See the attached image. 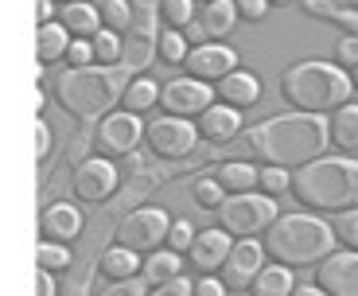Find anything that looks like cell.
<instances>
[{"instance_id":"1","label":"cell","mask_w":358,"mask_h":296,"mask_svg":"<svg viewBox=\"0 0 358 296\" xmlns=\"http://www.w3.org/2000/svg\"><path fill=\"white\" fill-rule=\"evenodd\" d=\"M238 148L257 160L273 164V168H285L296 171L304 164L320 160L327 153V117L323 113H280V117H268L261 125H253L250 133H238L234 136Z\"/></svg>"},{"instance_id":"2","label":"cell","mask_w":358,"mask_h":296,"mask_svg":"<svg viewBox=\"0 0 358 296\" xmlns=\"http://www.w3.org/2000/svg\"><path fill=\"white\" fill-rule=\"evenodd\" d=\"M288 195L312 215H343L358 206V160L350 156H320L292 171Z\"/></svg>"},{"instance_id":"3","label":"cell","mask_w":358,"mask_h":296,"mask_svg":"<svg viewBox=\"0 0 358 296\" xmlns=\"http://www.w3.org/2000/svg\"><path fill=\"white\" fill-rule=\"evenodd\" d=\"M335 230L320 215H277L261 238V250L285 269H312L335 253Z\"/></svg>"},{"instance_id":"4","label":"cell","mask_w":358,"mask_h":296,"mask_svg":"<svg viewBox=\"0 0 358 296\" xmlns=\"http://www.w3.org/2000/svg\"><path fill=\"white\" fill-rule=\"evenodd\" d=\"M280 94L296 113H335L339 106H347L355 86L350 74L335 63H320V59H304L292 63L280 74Z\"/></svg>"},{"instance_id":"5","label":"cell","mask_w":358,"mask_h":296,"mask_svg":"<svg viewBox=\"0 0 358 296\" xmlns=\"http://www.w3.org/2000/svg\"><path fill=\"white\" fill-rule=\"evenodd\" d=\"M129 86L125 66H78V71H63V78L55 82V101L71 113L74 121H94V117L113 113Z\"/></svg>"},{"instance_id":"6","label":"cell","mask_w":358,"mask_h":296,"mask_svg":"<svg viewBox=\"0 0 358 296\" xmlns=\"http://www.w3.org/2000/svg\"><path fill=\"white\" fill-rule=\"evenodd\" d=\"M215 215L230 238H257L273 226V218L280 211H277V199L265 195V191H242V195H226L215 206Z\"/></svg>"},{"instance_id":"7","label":"cell","mask_w":358,"mask_h":296,"mask_svg":"<svg viewBox=\"0 0 358 296\" xmlns=\"http://www.w3.org/2000/svg\"><path fill=\"white\" fill-rule=\"evenodd\" d=\"M168 226H171L168 211H160V206H141V211L125 215V223L117 226V234H113V242L133 250V253H152L164 246Z\"/></svg>"},{"instance_id":"8","label":"cell","mask_w":358,"mask_h":296,"mask_svg":"<svg viewBox=\"0 0 358 296\" xmlns=\"http://www.w3.org/2000/svg\"><path fill=\"white\" fill-rule=\"evenodd\" d=\"M144 141L152 148L156 156L164 160H183L199 148V133H195V121L187 117H152L148 125H144Z\"/></svg>"},{"instance_id":"9","label":"cell","mask_w":358,"mask_h":296,"mask_svg":"<svg viewBox=\"0 0 358 296\" xmlns=\"http://www.w3.org/2000/svg\"><path fill=\"white\" fill-rule=\"evenodd\" d=\"M215 101V86H206L199 78H171V82H160V98L156 106L164 109L168 117H199L206 106Z\"/></svg>"},{"instance_id":"10","label":"cell","mask_w":358,"mask_h":296,"mask_svg":"<svg viewBox=\"0 0 358 296\" xmlns=\"http://www.w3.org/2000/svg\"><path fill=\"white\" fill-rule=\"evenodd\" d=\"M117 183H121V171H117L113 160H106V156L82 160L78 168H74V176H71V188H74V195H78L82 203H106V199L117 191Z\"/></svg>"},{"instance_id":"11","label":"cell","mask_w":358,"mask_h":296,"mask_svg":"<svg viewBox=\"0 0 358 296\" xmlns=\"http://www.w3.org/2000/svg\"><path fill=\"white\" fill-rule=\"evenodd\" d=\"M144 136V125L136 113H125V109H117V113H106L94 129V141H98L101 156H129L141 144Z\"/></svg>"},{"instance_id":"12","label":"cell","mask_w":358,"mask_h":296,"mask_svg":"<svg viewBox=\"0 0 358 296\" xmlns=\"http://www.w3.org/2000/svg\"><path fill=\"white\" fill-rule=\"evenodd\" d=\"M261 265H265L261 242H253V238H234L230 253H226V261H222V269H218V281H222L230 293H245L250 281L261 273Z\"/></svg>"},{"instance_id":"13","label":"cell","mask_w":358,"mask_h":296,"mask_svg":"<svg viewBox=\"0 0 358 296\" xmlns=\"http://www.w3.org/2000/svg\"><path fill=\"white\" fill-rule=\"evenodd\" d=\"M187 78H199V82H218L226 78L230 71H238V51L226 43H215V39H206L199 47H187Z\"/></svg>"},{"instance_id":"14","label":"cell","mask_w":358,"mask_h":296,"mask_svg":"<svg viewBox=\"0 0 358 296\" xmlns=\"http://www.w3.org/2000/svg\"><path fill=\"white\" fill-rule=\"evenodd\" d=\"M315 285L327 296H358V250H335L320 261Z\"/></svg>"},{"instance_id":"15","label":"cell","mask_w":358,"mask_h":296,"mask_svg":"<svg viewBox=\"0 0 358 296\" xmlns=\"http://www.w3.org/2000/svg\"><path fill=\"white\" fill-rule=\"evenodd\" d=\"M230 246H234V238L222 230V226L199 230L195 242H191V250H187V265L195 273H203V277H215V273L222 269V261H226V253H230Z\"/></svg>"},{"instance_id":"16","label":"cell","mask_w":358,"mask_h":296,"mask_svg":"<svg viewBox=\"0 0 358 296\" xmlns=\"http://www.w3.org/2000/svg\"><path fill=\"white\" fill-rule=\"evenodd\" d=\"M195 133L199 141H210V144H226L242 133V109L222 106V101H210L203 113L195 117Z\"/></svg>"},{"instance_id":"17","label":"cell","mask_w":358,"mask_h":296,"mask_svg":"<svg viewBox=\"0 0 358 296\" xmlns=\"http://www.w3.org/2000/svg\"><path fill=\"white\" fill-rule=\"evenodd\" d=\"M78 234H82V211L78 206H71V203L43 206V215H39V238H43V242L66 246V242H74Z\"/></svg>"},{"instance_id":"18","label":"cell","mask_w":358,"mask_h":296,"mask_svg":"<svg viewBox=\"0 0 358 296\" xmlns=\"http://www.w3.org/2000/svg\"><path fill=\"white\" fill-rule=\"evenodd\" d=\"M215 98L222 106H234V109H250L261 101V78L250 71H230L226 78L215 82Z\"/></svg>"},{"instance_id":"19","label":"cell","mask_w":358,"mask_h":296,"mask_svg":"<svg viewBox=\"0 0 358 296\" xmlns=\"http://www.w3.org/2000/svg\"><path fill=\"white\" fill-rule=\"evenodd\" d=\"M59 24L66 27V36H71V39H94V36L101 31V16H98V8H94L90 0L63 4V12H59Z\"/></svg>"},{"instance_id":"20","label":"cell","mask_w":358,"mask_h":296,"mask_svg":"<svg viewBox=\"0 0 358 296\" xmlns=\"http://www.w3.org/2000/svg\"><path fill=\"white\" fill-rule=\"evenodd\" d=\"M210 180L226 191V195H242V191H257V168L250 160H226L210 171Z\"/></svg>"},{"instance_id":"21","label":"cell","mask_w":358,"mask_h":296,"mask_svg":"<svg viewBox=\"0 0 358 296\" xmlns=\"http://www.w3.org/2000/svg\"><path fill=\"white\" fill-rule=\"evenodd\" d=\"M199 24H203L206 39H215V43L226 39L234 27H238V8H234V0H206Z\"/></svg>"},{"instance_id":"22","label":"cell","mask_w":358,"mask_h":296,"mask_svg":"<svg viewBox=\"0 0 358 296\" xmlns=\"http://www.w3.org/2000/svg\"><path fill=\"white\" fill-rule=\"evenodd\" d=\"M327 141L335 148H358V106L347 101L335 113H327Z\"/></svg>"},{"instance_id":"23","label":"cell","mask_w":358,"mask_h":296,"mask_svg":"<svg viewBox=\"0 0 358 296\" xmlns=\"http://www.w3.org/2000/svg\"><path fill=\"white\" fill-rule=\"evenodd\" d=\"M296 281H292V269H285V265H261V273L250 281V288L245 293L250 296H292Z\"/></svg>"},{"instance_id":"24","label":"cell","mask_w":358,"mask_h":296,"mask_svg":"<svg viewBox=\"0 0 358 296\" xmlns=\"http://www.w3.org/2000/svg\"><path fill=\"white\" fill-rule=\"evenodd\" d=\"M66 47H71V36H66V27L63 24H39V31H36V63H43V66H51V63H59L66 55Z\"/></svg>"},{"instance_id":"25","label":"cell","mask_w":358,"mask_h":296,"mask_svg":"<svg viewBox=\"0 0 358 296\" xmlns=\"http://www.w3.org/2000/svg\"><path fill=\"white\" fill-rule=\"evenodd\" d=\"M101 277L109 281H129V277H141V253L125 250V246H109L98 261Z\"/></svg>"},{"instance_id":"26","label":"cell","mask_w":358,"mask_h":296,"mask_svg":"<svg viewBox=\"0 0 358 296\" xmlns=\"http://www.w3.org/2000/svg\"><path fill=\"white\" fill-rule=\"evenodd\" d=\"M156 98H160V82L144 78V74H136V78H129L125 94H121V109L125 113H148V109L156 106Z\"/></svg>"},{"instance_id":"27","label":"cell","mask_w":358,"mask_h":296,"mask_svg":"<svg viewBox=\"0 0 358 296\" xmlns=\"http://www.w3.org/2000/svg\"><path fill=\"white\" fill-rule=\"evenodd\" d=\"M183 273V253H176V250H152L148 253V261L141 265V277H148L152 285H164V281H171V277H179Z\"/></svg>"},{"instance_id":"28","label":"cell","mask_w":358,"mask_h":296,"mask_svg":"<svg viewBox=\"0 0 358 296\" xmlns=\"http://www.w3.org/2000/svg\"><path fill=\"white\" fill-rule=\"evenodd\" d=\"M71 250L66 246H59V242H39L36 246V269H43V273H63V269H71Z\"/></svg>"},{"instance_id":"29","label":"cell","mask_w":358,"mask_h":296,"mask_svg":"<svg viewBox=\"0 0 358 296\" xmlns=\"http://www.w3.org/2000/svg\"><path fill=\"white\" fill-rule=\"evenodd\" d=\"M90 47H94V63L98 66H117L121 63V36L109 31V27H101L98 36L90 39Z\"/></svg>"},{"instance_id":"30","label":"cell","mask_w":358,"mask_h":296,"mask_svg":"<svg viewBox=\"0 0 358 296\" xmlns=\"http://www.w3.org/2000/svg\"><path fill=\"white\" fill-rule=\"evenodd\" d=\"M160 20L171 31H183L195 20V0H160Z\"/></svg>"},{"instance_id":"31","label":"cell","mask_w":358,"mask_h":296,"mask_svg":"<svg viewBox=\"0 0 358 296\" xmlns=\"http://www.w3.org/2000/svg\"><path fill=\"white\" fill-rule=\"evenodd\" d=\"M156 51H160V59L168 66H183V59H187V39H183V31H164L160 43H156Z\"/></svg>"},{"instance_id":"32","label":"cell","mask_w":358,"mask_h":296,"mask_svg":"<svg viewBox=\"0 0 358 296\" xmlns=\"http://www.w3.org/2000/svg\"><path fill=\"white\" fill-rule=\"evenodd\" d=\"M288 183H292V171H285V168H273V164H265V168H257V188L265 191V195H285L288 191Z\"/></svg>"},{"instance_id":"33","label":"cell","mask_w":358,"mask_h":296,"mask_svg":"<svg viewBox=\"0 0 358 296\" xmlns=\"http://www.w3.org/2000/svg\"><path fill=\"white\" fill-rule=\"evenodd\" d=\"M331 230H335V242H343V250H358V206L335 215Z\"/></svg>"},{"instance_id":"34","label":"cell","mask_w":358,"mask_h":296,"mask_svg":"<svg viewBox=\"0 0 358 296\" xmlns=\"http://www.w3.org/2000/svg\"><path fill=\"white\" fill-rule=\"evenodd\" d=\"M98 16H101V24L109 27V31H121V27L133 20V4L129 0H106L98 8Z\"/></svg>"},{"instance_id":"35","label":"cell","mask_w":358,"mask_h":296,"mask_svg":"<svg viewBox=\"0 0 358 296\" xmlns=\"http://www.w3.org/2000/svg\"><path fill=\"white\" fill-rule=\"evenodd\" d=\"M195 226L187 223V218H176V223L168 226V238H164V246L168 250H176V253H187L191 250V242H195Z\"/></svg>"},{"instance_id":"36","label":"cell","mask_w":358,"mask_h":296,"mask_svg":"<svg viewBox=\"0 0 358 296\" xmlns=\"http://www.w3.org/2000/svg\"><path fill=\"white\" fill-rule=\"evenodd\" d=\"M191 195H195V203L203 206V211H215V206L226 199V191L218 188V183L210 180V176H206V180H195V188H191Z\"/></svg>"},{"instance_id":"37","label":"cell","mask_w":358,"mask_h":296,"mask_svg":"<svg viewBox=\"0 0 358 296\" xmlns=\"http://www.w3.org/2000/svg\"><path fill=\"white\" fill-rule=\"evenodd\" d=\"M63 63L71 66V71H78V66H94V47H90V39H71Z\"/></svg>"},{"instance_id":"38","label":"cell","mask_w":358,"mask_h":296,"mask_svg":"<svg viewBox=\"0 0 358 296\" xmlns=\"http://www.w3.org/2000/svg\"><path fill=\"white\" fill-rule=\"evenodd\" d=\"M335 66H343V71H355L358 66V36L355 31L339 39V47H335Z\"/></svg>"},{"instance_id":"39","label":"cell","mask_w":358,"mask_h":296,"mask_svg":"<svg viewBox=\"0 0 358 296\" xmlns=\"http://www.w3.org/2000/svg\"><path fill=\"white\" fill-rule=\"evenodd\" d=\"M101 296H148V277H129V281H113Z\"/></svg>"},{"instance_id":"40","label":"cell","mask_w":358,"mask_h":296,"mask_svg":"<svg viewBox=\"0 0 358 296\" xmlns=\"http://www.w3.org/2000/svg\"><path fill=\"white\" fill-rule=\"evenodd\" d=\"M191 296H230V288L218 277H199V281H191Z\"/></svg>"},{"instance_id":"41","label":"cell","mask_w":358,"mask_h":296,"mask_svg":"<svg viewBox=\"0 0 358 296\" xmlns=\"http://www.w3.org/2000/svg\"><path fill=\"white\" fill-rule=\"evenodd\" d=\"M148 296H191V281L179 273V277H171V281H164V285H156Z\"/></svg>"},{"instance_id":"42","label":"cell","mask_w":358,"mask_h":296,"mask_svg":"<svg viewBox=\"0 0 358 296\" xmlns=\"http://www.w3.org/2000/svg\"><path fill=\"white\" fill-rule=\"evenodd\" d=\"M47 153H51V129H47L43 117H36V160L43 164Z\"/></svg>"},{"instance_id":"43","label":"cell","mask_w":358,"mask_h":296,"mask_svg":"<svg viewBox=\"0 0 358 296\" xmlns=\"http://www.w3.org/2000/svg\"><path fill=\"white\" fill-rule=\"evenodd\" d=\"M234 8H238V16H245V20H265L268 0H234Z\"/></svg>"},{"instance_id":"44","label":"cell","mask_w":358,"mask_h":296,"mask_svg":"<svg viewBox=\"0 0 358 296\" xmlns=\"http://www.w3.org/2000/svg\"><path fill=\"white\" fill-rule=\"evenodd\" d=\"M36 293L39 296H55V277H51V273L36 269Z\"/></svg>"},{"instance_id":"45","label":"cell","mask_w":358,"mask_h":296,"mask_svg":"<svg viewBox=\"0 0 358 296\" xmlns=\"http://www.w3.org/2000/svg\"><path fill=\"white\" fill-rule=\"evenodd\" d=\"M43 106H47L43 86H31V113H36V117H43Z\"/></svg>"},{"instance_id":"46","label":"cell","mask_w":358,"mask_h":296,"mask_svg":"<svg viewBox=\"0 0 358 296\" xmlns=\"http://www.w3.org/2000/svg\"><path fill=\"white\" fill-rule=\"evenodd\" d=\"M51 12H55V0H36V20L39 24H51Z\"/></svg>"},{"instance_id":"47","label":"cell","mask_w":358,"mask_h":296,"mask_svg":"<svg viewBox=\"0 0 358 296\" xmlns=\"http://www.w3.org/2000/svg\"><path fill=\"white\" fill-rule=\"evenodd\" d=\"M292 296H327L320 285H300V288H292Z\"/></svg>"},{"instance_id":"48","label":"cell","mask_w":358,"mask_h":296,"mask_svg":"<svg viewBox=\"0 0 358 296\" xmlns=\"http://www.w3.org/2000/svg\"><path fill=\"white\" fill-rule=\"evenodd\" d=\"M331 8H343V12H358V0H327Z\"/></svg>"},{"instance_id":"49","label":"cell","mask_w":358,"mask_h":296,"mask_svg":"<svg viewBox=\"0 0 358 296\" xmlns=\"http://www.w3.org/2000/svg\"><path fill=\"white\" fill-rule=\"evenodd\" d=\"M350 86H355V90H358V66H355V71H350Z\"/></svg>"},{"instance_id":"50","label":"cell","mask_w":358,"mask_h":296,"mask_svg":"<svg viewBox=\"0 0 358 296\" xmlns=\"http://www.w3.org/2000/svg\"><path fill=\"white\" fill-rule=\"evenodd\" d=\"M268 4H288V0H268Z\"/></svg>"},{"instance_id":"51","label":"cell","mask_w":358,"mask_h":296,"mask_svg":"<svg viewBox=\"0 0 358 296\" xmlns=\"http://www.w3.org/2000/svg\"><path fill=\"white\" fill-rule=\"evenodd\" d=\"M63 4H78V0H63Z\"/></svg>"},{"instance_id":"52","label":"cell","mask_w":358,"mask_h":296,"mask_svg":"<svg viewBox=\"0 0 358 296\" xmlns=\"http://www.w3.org/2000/svg\"><path fill=\"white\" fill-rule=\"evenodd\" d=\"M203 4H206V0H203Z\"/></svg>"}]
</instances>
